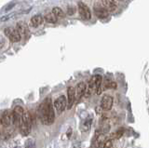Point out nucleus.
Masks as SVG:
<instances>
[{
    "instance_id": "obj_22",
    "label": "nucleus",
    "mask_w": 149,
    "mask_h": 148,
    "mask_svg": "<svg viewBox=\"0 0 149 148\" xmlns=\"http://www.w3.org/2000/svg\"><path fill=\"white\" fill-rule=\"evenodd\" d=\"M74 12V8L73 7H68L67 8V13L69 15H73Z\"/></svg>"
},
{
    "instance_id": "obj_19",
    "label": "nucleus",
    "mask_w": 149,
    "mask_h": 148,
    "mask_svg": "<svg viewBox=\"0 0 149 148\" xmlns=\"http://www.w3.org/2000/svg\"><path fill=\"white\" fill-rule=\"evenodd\" d=\"M104 88L105 89H116V84L115 82H107Z\"/></svg>"
},
{
    "instance_id": "obj_17",
    "label": "nucleus",
    "mask_w": 149,
    "mask_h": 148,
    "mask_svg": "<svg viewBox=\"0 0 149 148\" xmlns=\"http://www.w3.org/2000/svg\"><path fill=\"white\" fill-rule=\"evenodd\" d=\"M36 145H35V142L33 140H27L25 142V148H35Z\"/></svg>"
},
{
    "instance_id": "obj_13",
    "label": "nucleus",
    "mask_w": 149,
    "mask_h": 148,
    "mask_svg": "<svg viewBox=\"0 0 149 148\" xmlns=\"http://www.w3.org/2000/svg\"><path fill=\"white\" fill-rule=\"evenodd\" d=\"M43 22H44V19L41 15H35L31 19V24L34 27H38L39 25L43 24Z\"/></svg>"
},
{
    "instance_id": "obj_25",
    "label": "nucleus",
    "mask_w": 149,
    "mask_h": 148,
    "mask_svg": "<svg viewBox=\"0 0 149 148\" xmlns=\"http://www.w3.org/2000/svg\"><path fill=\"white\" fill-rule=\"evenodd\" d=\"M14 148H22V147H20V146H17V147H14Z\"/></svg>"
},
{
    "instance_id": "obj_12",
    "label": "nucleus",
    "mask_w": 149,
    "mask_h": 148,
    "mask_svg": "<svg viewBox=\"0 0 149 148\" xmlns=\"http://www.w3.org/2000/svg\"><path fill=\"white\" fill-rule=\"evenodd\" d=\"M67 97H68V109H70L74 104V88L69 87L67 90Z\"/></svg>"
},
{
    "instance_id": "obj_14",
    "label": "nucleus",
    "mask_w": 149,
    "mask_h": 148,
    "mask_svg": "<svg viewBox=\"0 0 149 148\" xmlns=\"http://www.w3.org/2000/svg\"><path fill=\"white\" fill-rule=\"evenodd\" d=\"M17 30L19 32V34L21 35H26L27 34V32H28V28H27V25L24 24V22H18L17 24Z\"/></svg>"
},
{
    "instance_id": "obj_1",
    "label": "nucleus",
    "mask_w": 149,
    "mask_h": 148,
    "mask_svg": "<svg viewBox=\"0 0 149 148\" xmlns=\"http://www.w3.org/2000/svg\"><path fill=\"white\" fill-rule=\"evenodd\" d=\"M38 115L41 122L45 125H50L54 122L55 114L52 103H51V100L49 98L46 99L40 104L38 109Z\"/></svg>"
},
{
    "instance_id": "obj_16",
    "label": "nucleus",
    "mask_w": 149,
    "mask_h": 148,
    "mask_svg": "<svg viewBox=\"0 0 149 148\" xmlns=\"http://www.w3.org/2000/svg\"><path fill=\"white\" fill-rule=\"evenodd\" d=\"M52 13L56 16V18H63L64 15V12L63 11L62 8H54L52 10Z\"/></svg>"
},
{
    "instance_id": "obj_8",
    "label": "nucleus",
    "mask_w": 149,
    "mask_h": 148,
    "mask_svg": "<svg viewBox=\"0 0 149 148\" xmlns=\"http://www.w3.org/2000/svg\"><path fill=\"white\" fill-rule=\"evenodd\" d=\"M93 10H94L95 15L98 18H100V19H105V18H107L109 15L108 10H107L105 8L99 6V5H95L94 8H93Z\"/></svg>"
},
{
    "instance_id": "obj_9",
    "label": "nucleus",
    "mask_w": 149,
    "mask_h": 148,
    "mask_svg": "<svg viewBox=\"0 0 149 148\" xmlns=\"http://www.w3.org/2000/svg\"><path fill=\"white\" fill-rule=\"evenodd\" d=\"M86 84L84 82H80L77 85L74 89V100H79L86 92Z\"/></svg>"
},
{
    "instance_id": "obj_4",
    "label": "nucleus",
    "mask_w": 149,
    "mask_h": 148,
    "mask_svg": "<svg viewBox=\"0 0 149 148\" xmlns=\"http://www.w3.org/2000/svg\"><path fill=\"white\" fill-rule=\"evenodd\" d=\"M5 35H6L9 40L12 41V42H19L21 40V35L19 34V32L17 29L12 28V27H8V28L5 29Z\"/></svg>"
},
{
    "instance_id": "obj_21",
    "label": "nucleus",
    "mask_w": 149,
    "mask_h": 148,
    "mask_svg": "<svg viewBox=\"0 0 149 148\" xmlns=\"http://www.w3.org/2000/svg\"><path fill=\"white\" fill-rule=\"evenodd\" d=\"M13 16V14H9V15H6V16H3V17H1L0 18V20H1L2 22H5V21H8V20H9L10 18Z\"/></svg>"
},
{
    "instance_id": "obj_6",
    "label": "nucleus",
    "mask_w": 149,
    "mask_h": 148,
    "mask_svg": "<svg viewBox=\"0 0 149 148\" xmlns=\"http://www.w3.org/2000/svg\"><path fill=\"white\" fill-rule=\"evenodd\" d=\"M66 104H67L66 98H65V96L62 95V96H60L59 98H57L55 100L54 107L56 108V110H57V112L59 114H61V113L63 112L65 107H66Z\"/></svg>"
},
{
    "instance_id": "obj_26",
    "label": "nucleus",
    "mask_w": 149,
    "mask_h": 148,
    "mask_svg": "<svg viewBox=\"0 0 149 148\" xmlns=\"http://www.w3.org/2000/svg\"><path fill=\"white\" fill-rule=\"evenodd\" d=\"M119 1H122V0H119Z\"/></svg>"
},
{
    "instance_id": "obj_10",
    "label": "nucleus",
    "mask_w": 149,
    "mask_h": 148,
    "mask_svg": "<svg viewBox=\"0 0 149 148\" xmlns=\"http://www.w3.org/2000/svg\"><path fill=\"white\" fill-rule=\"evenodd\" d=\"M102 7L105 8L108 11H114L116 8V4L115 0H101Z\"/></svg>"
},
{
    "instance_id": "obj_15",
    "label": "nucleus",
    "mask_w": 149,
    "mask_h": 148,
    "mask_svg": "<svg viewBox=\"0 0 149 148\" xmlns=\"http://www.w3.org/2000/svg\"><path fill=\"white\" fill-rule=\"evenodd\" d=\"M44 20L47 22H49V24H55V22H57V18H56V16L53 14L52 12H49L45 15Z\"/></svg>"
},
{
    "instance_id": "obj_5",
    "label": "nucleus",
    "mask_w": 149,
    "mask_h": 148,
    "mask_svg": "<svg viewBox=\"0 0 149 148\" xmlns=\"http://www.w3.org/2000/svg\"><path fill=\"white\" fill-rule=\"evenodd\" d=\"M78 11L83 20H90L91 18V12L88 7L83 2L78 3Z\"/></svg>"
},
{
    "instance_id": "obj_7",
    "label": "nucleus",
    "mask_w": 149,
    "mask_h": 148,
    "mask_svg": "<svg viewBox=\"0 0 149 148\" xmlns=\"http://www.w3.org/2000/svg\"><path fill=\"white\" fill-rule=\"evenodd\" d=\"M113 106V98L109 95H104L101 101V107L102 110L108 111Z\"/></svg>"
},
{
    "instance_id": "obj_3",
    "label": "nucleus",
    "mask_w": 149,
    "mask_h": 148,
    "mask_svg": "<svg viewBox=\"0 0 149 148\" xmlns=\"http://www.w3.org/2000/svg\"><path fill=\"white\" fill-rule=\"evenodd\" d=\"M0 121L4 127H9L13 123V114L10 110H5L0 115Z\"/></svg>"
},
{
    "instance_id": "obj_18",
    "label": "nucleus",
    "mask_w": 149,
    "mask_h": 148,
    "mask_svg": "<svg viewBox=\"0 0 149 148\" xmlns=\"http://www.w3.org/2000/svg\"><path fill=\"white\" fill-rule=\"evenodd\" d=\"M102 148H113V142L112 140H105L104 145H102Z\"/></svg>"
},
{
    "instance_id": "obj_23",
    "label": "nucleus",
    "mask_w": 149,
    "mask_h": 148,
    "mask_svg": "<svg viewBox=\"0 0 149 148\" xmlns=\"http://www.w3.org/2000/svg\"><path fill=\"white\" fill-rule=\"evenodd\" d=\"M66 136H67L68 139L71 138V136H72V129H71V128H69V129H68V131H67V132H66Z\"/></svg>"
},
{
    "instance_id": "obj_20",
    "label": "nucleus",
    "mask_w": 149,
    "mask_h": 148,
    "mask_svg": "<svg viewBox=\"0 0 149 148\" xmlns=\"http://www.w3.org/2000/svg\"><path fill=\"white\" fill-rule=\"evenodd\" d=\"M123 133H124V129H119V131H118L116 132H115V133H113V136L112 137H114V138H119V137H121L123 135Z\"/></svg>"
},
{
    "instance_id": "obj_24",
    "label": "nucleus",
    "mask_w": 149,
    "mask_h": 148,
    "mask_svg": "<svg viewBox=\"0 0 149 148\" xmlns=\"http://www.w3.org/2000/svg\"><path fill=\"white\" fill-rule=\"evenodd\" d=\"M14 6H15V4H11V6L7 7V8H6V10H6V11H8V10H11V8H12Z\"/></svg>"
},
{
    "instance_id": "obj_2",
    "label": "nucleus",
    "mask_w": 149,
    "mask_h": 148,
    "mask_svg": "<svg viewBox=\"0 0 149 148\" xmlns=\"http://www.w3.org/2000/svg\"><path fill=\"white\" fill-rule=\"evenodd\" d=\"M19 129L23 136H27L31 131V115L25 110L19 123Z\"/></svg>"
},
{
    "instance_id": "obj_11",
    "label": "nucleus",
    "mask_w": 149,
    "mask_h": 148,
    "mask_svg": "<svg viewBox=\"0 0 149 148\" xmlns=\"http://www.w3.org/2000/svg\"><path fill=\"white\" fill-rule=\"evenodd\" d=\"M91 124H92V117H88L83 120V122L81 124L80 129L81 131H88L91 128Z\"/></svg>"
}]
</instances>
